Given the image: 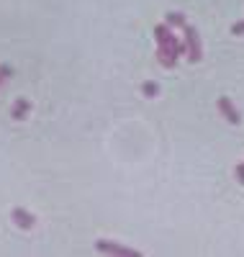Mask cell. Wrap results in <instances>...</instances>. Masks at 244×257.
Listing matches in <instances>:
<instances>
[{"mask_svg": "<svg viewBox=\"0 0 244 257\" xmlns=\"http://www.w3.org/2000/svg\"><path fill=\"white\" fill-rule=\"evenodd\" d=\"M185 49H188V59L190 62H201V57H203V49H201V36H198V31L193 29V26H188L185 24Z\"/></svg>", "mask_w": 244, "mask_h": 257, "instance_id": "6da1fadb", "label": "cell"}, {"mask_svg": "<svg viewBox=\"0 0 244 257\" xmlns=\"http://www.w3.org/2000/svg\"><path fill=\"white\" fill-rule=\"evenodd\" d=\"M95 249L103 252V254H118V257H137L139 254L137 249H129V247H124L118 242H108V239H98L95 242Z\"/></svg>", "mask_w": 244, "mask_h": 257, "instance_id": "7a4b0ae2", "label": "cell"}, {"mask_svg": "<svg viewBox=\"0 0 244 257\" xmlns=\"http://www.w3.org/2000/svg\"><path fill=\"white\" fill-rule=\"evenodd\" d=\"M216 105H218V111H221V116H224L229 123H239L241 121V116H239V108L231 103V98H218L216 100Z\"/></svg>", "mask_w": 244, "mask_h": 257, "instance_id": "3957f363", "label": "cell"}, {"mask_svg": "<svg viewBox=\"0 0 244 257\" xmlns=\"http://www.w3.org/2000/svg\"><path fill=\"white\" fill-rule=\"evenodd\" d=\"M11 219H13V221H16V226H21V229H31V226L36 224L34 213H29L26 208H13Z\"/></svg>", "mask_w": 244, "mask_h": 257, "instance_id": "277c9868", "label": "cell"}, {"mask_svg": "<svg viewBox=\"0 0 244 257\" xmlns=\"http://www.w3.org/2000/svg\"><path fill=\"white\" fill-rule=\"evenodd\" d=\"M29 113H31V103H29V98H18V100L13 103V108H11V118L24 121V118H29Z\"/></svg>", "mask_w": 244, "mask_h": 257, "instance_id": "5b68a950", "label": "cell"}, {"mask_svg": "<svg viewBox=\"0 0 244 257\" xmlns=\"http://www.w3.org/2000/svg\"><path fill=\"white\" fill-rule=\"evenodd\" d=\"M157 62L162 64V67L172 70L175 64H177V57L170 52V47H167V44H160V49H157Z\"/></svg>", "mask_w": 244, "mask_h": 257, "instance_id": "8992f818", "label": "cell"}, {"mask_svg": "<svg viewBox=\"0 0 244 257\" xmlns=\"http://www.w3.org/2000/svg\"><path fill=\"white\" fill-rule=\"evenodd\" d=\"M172 36V26L170 24H160V26H154V39H157V44H167Z\"/></svg>", "mask_w": 244, "mask_h": 257, "instance_id": "52a82bcc", "label": "cell"}, {"mask_svg": "<svg viewBox=\"0 0 244 257\" xmlns=\"http://www.w3.org/2000/svg\"><path fill=\"white\" fill-rule=\"evenodd\" d=\"M167 24H170L172 29H175V26H177V29H185V24H188V21H185V16H183V13L170 11V13H167Z\"/></svg>", "mask_w": 244, "mask_h": 257, "instance_id": "ba28073f", "label": "cell"}, {"mask_svg": "<svg viewBox=\"0 0 244 257\" xmlns=\"http://www.w3.org/2000/svg\"><path fill=\"white\" fill-rule=\"evenodd\" d=\"M142 93H144L147 98H157V95H160V85H157V82H144V85H142Z\"/></svg>", "mask_w": 244, "mask_h": 257, "instance_id": "9c48e42d", "label": "cell"}, {"mask_svg": "<svg viewBox=\"0 0 244 257\" xmlns=\"http://www.w3.org/2000/svg\"><path fill=\"white\" fill-rule=\"evenodd\" d=\"M13 75V70L8 67V64H0V88H3V85L8 82V77Z\"/></svg>", "mask_w": 244, "mask_h": 257, "instance_id": "30bf717a", "label": "cell"}, {"mask_svg": "<svg viewBox=\"0 0 244 257\" xmlns=\"http://www.w3.org/2000/svg\"><path fill=\"white\" fill-rule=\"evenodd\" d=\"M234 175H236V180L244 185V162H239V165L234 167Z\"/></svg>", "mask_w": 244, "mask_h": 257, "instance_id": "8fae6325", "label": "cell"}, {"mask_svg": "<svg viewBox=\"0 0 244 257\" xmlns=\"http://www.w3.org/2000/svg\"><path fill=\"white\" fill-rule=\"evenodd\" d=\"M231 34H234V36H244V21H239V24L231 26Z\"/></svg>", "mask_w": 244, "mask_h": 257, "instance_id": "7c38bea8", "label": "cell"}]
</instances>
